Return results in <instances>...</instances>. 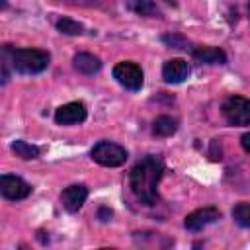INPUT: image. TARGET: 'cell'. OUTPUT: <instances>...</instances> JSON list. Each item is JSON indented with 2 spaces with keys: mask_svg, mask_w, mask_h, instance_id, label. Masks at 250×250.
<instances>
[{
  "mask_svg": "<svg viewBox=\"0 0 250 250\" xmlns=\"http://www.w3.org/2000/svg\"><path fill=\"white\" fill-rule=\"evenodd\" d=\"M221 113L232 127H246L250 125V100L242 96H229L223 105Z\"/></svg>",
  "mask_w": 250,
  "mask_h": 250,
  "instance_id": "3",
  "label": "cell"
},
{
  "mask_svg": "<svg viewBox=\"0 0 250 250\" xmlns=\"http://www.w3.org/2000/svg\"><path fill=\"white\" fill-rule=\"evenodd\" d=\"M72 62H74V68L78 72H82V74H94V72H98L102 68L100 59L96 55H92V53H76Z\"/></svg>",
  "mask_w": 250,
  "mask_h": 250,
  "instance_id": "12",
  "label": "cell"
},
{
  "mask_svg": "<svg viewBox=\"0 0 250 250\" xmlns=\"http://www.w3.org/2000/svg\"><path fill=\"white\" fill-rule=\"evenodd\" d=\"M248 16H250V4H248Z\"/></svg>",
  "mask_w": 250,
  "mask_h": 250,
  "instance_id": "22",
  "label": "cell"
},
{
  "mask_svg": "<svg viewBox=\"0 0 250 250\" xmlns=\"http://www.w3.org/2000/svg\"><path fill=\"white\" fill-rule=\"evenodd\" d=\"M191 55L197 62H203V64H225L227 62V55L219 47H197L191 51Z\"/></svg>",
  "mask_w": 250,
  "mask_h": 250,
  "instance_id": "11",
  "label": "cell"
},
{
  "mask_svg": "<svg viewBox=\"0 0 250 250\" xmlns=\"http://www.w3.org/2000/svg\"><path fill=\"white\" fill-rule=\"evenodd\" d=\"M84 119H86V107L80 102H68L55 111V121L59 125H74V123H82Z\"/></svg>",
  "mask_w": 250,
  "mask_h": 250,
  "instance_id": "8",
  "label": "cell"
},
{
  "mask_svg": "<svg viewBox=\"0 0 250 250\" xmlns=\"http://www.w3.org/2000/svg\"><path fill=\"white\" fill-rule=\"evenodd\" d=\"M232 219L244 227V229H250V203H236L234 209H232Z\"/></svg>",
  "mask_w": 250,
  "mask_h": 250,
  "instance_id": "17",
  "label": "cell"
},
{
  "mask_svg": "<svg viewBox=\"0 0 250 250\" xmlns=\"http://www.w3.org/2000/svg\"><path fill=\"white\" fill-rule=\"evenodd\" d=\"M92 158L94 162L107 166V168H117L121 164H125L127 160V150L117 145V143H109V141H100L94 145L92 148Z\"/></svg>",
  "mask_w": 250,
  "mask_h": 250,
  "instance_id": "4",
  "label": "cell"
},
{
  "mask_svg": "<svg viewBox=\"0 0 250 250\" xmlns=\"http://www.w3.org/2000/svg\"><path fill=\"white\" fill-rule=\"evenodd\" d=\"M191 68L184 59H170L162 64V78L168 84H180L189 76Z\"/></svg>",
  "mask_w": 250,
  "mask_h": 250,
  "instance_id": "9",
  "label": "cell"
},
{
  "mask_svg": "<svg viewBox=\"0 0 250 250\" xmlns=\"http://www.w3.org/2000/svg\"><path fill=\"white\" fill-rule=\"evenodd\" d=\"M162 172H164V162L158 156H152V154L141 158L133 166V170L129 174V186H131L133 195L141 203L154 205L158 201L156 186L162 178Z\"/></svg>",
  "mask_w": 250,
  "mask_h": 250,
  "instance_id": "1",
  "label": "cell"
},
{
  "mask_svg": "<svg viewBox=\"0 0 250 250\" xmlns=\"http://www.w3.org/2000/svg\"><path fill=\"white\" fill-rule=\"evenodd\" d=\"M0 193L10 201H20L31 193V186L18 176L4 174L0 176Z\"/></svg>",
  "mask_w": 250,
  "mask_h": 250,
  "instance_id": "6",
  "label": "cell"
},
{
  "mask_svg": "<svg viewBox=\"0 0 250 250\" xmlns=\"http://www.w3.org/2000/svg\"><path fill=\"white\" fill-rule=\"evenodd\" d=\"M176 131H178V121L174 117H170V115H160L152 123V133L156 137H170Z\"/></svg>",
  "mask_w": 250,
  "mask_h": 250,
  "instance_id": "14",
  "label": "cell"
},
{
  "mask_svg": "<svg viewBox=\"0 0 250 250\" xmlns=\"http://www.w3.org/2000/svg\"><path fill=\"white\" fill-rule=\"evenodd\" d=\"M217 219H221V213H219L217 207H203V209H197V211L189 213L184 219V227L191 232H197V230L205 229L207 225L215 223Z\"/></svg>",
  "mask_w": 250,
  "mask_h": 250,
  "instance_id": "7",
  "label": "cell"
},
{
  "mask_svg": "<svg viewBox=\"0 0 250 250\" xmlns=\"http://www.w3.org/2000/svg\"><path fill=\"white\" fill-rule=\"evenodd\" d=\"M55 25H57V29H59L61 33H64V35H80V33L84 31V25L78 23V21H74V20H70V18H61Z\"/></svg>",
  "mask_w": 250,
  "mask_h": 250,
  "instance_id": "16",
  "label": "cell"
},
{
  "mask_svg": "<svg viewBox=\"0 0 250 250\" xmlns=\"http://www.w3.org/2000/svg\"><path fill=\"white\" fill-rule=\"evenodd\" d=\"M86 197H88V188L82 186V184H72V186H68V188L61 193L62 207H64L68 213H76V211L86 203Z\"/></svg>",
  "mask_w": 250,
  "mask_h": 250,
  "instance_id": "10",
  "label": "cell"
},
{
  "mask_svg": "<svg viewBox=\"0 0 250 250\" xmlns=\"http://www.w3.org/2000/svg\"><path fill=\"white\" fill-rule=\"evenodd\" d=\"M125 6H127V10H131L137 16H145V18L160 16V12L152 0H125Z\"/></svg>",
  "mask_w": 250,
  "mask_h": 250,
  "instance_id": "13",
  "label": "cell"
},
{
  "mask_svg": "<svg viewBox=\"0 0 250 250\" xmlns=\"http://www.w3.org/2000/svg\"><path fill=\"white\" fill-rule=\"evenodd\" d=\"M98 215H100V219H102V221H107V219L111 217V209H107V207H102V209L98 211Z\"/></svg>",
  "mask_w": 250,
  "mask_h": 250,
  "instance_id": "20",
  "label": "cell"
},
{
  "mask_svg": "<svg viewBox=\"0 0 250 250\" xmlns=\"http://www.w3.org/2000/svg\"><path fill=\"white\" fill-rule=\"evenodd\" d=\"M166 2H168V4H176V0H166Z\"/></svg>",
  "mask_w": 250,
  "mask_h": 250,
  "instance_id": "21",
  "label": "cell"
},
{
  "mask_svg": "<svg viewBox=\"0 0 250 250\" xmlns=\"http://www.w3.org/2000/svg\"><path fill=\"white\" fill-rule=\"evenodd\" d=\"M240 145H242V148H244L246 152H250V133L242 135V139H240Z\"/></svg>",
  "mask_w": 250,
  "mask_h": 250,
  "instance_id": "19",
  "label": "cell"
},
{
  "mask_svg": "<svg viewBox=\"0 0 250 250\" xmlns=\"http://www.w3.org/2000/svg\"><path fill=\"white\" fill-rule=\"evenodd\" d=\"M49 53L41 49H16L10 51L12 68L21 74H37L49 66Z\"/></svg>",
  "mask_w": 250,
  "mask_h": 250,
  "instance_id": "2",
  "label": "cell"
},
{
  "mask_svg": "<svg viewBox=\"0 0 250 250\" xmlns=\"http://www.w3.org/2000/svg\"><path fill=\"white\" fill-rule=\"evenodd\" d=\"M113 78L127 90L137 92L143 86V70L139 64L131 61H121L113 66Z\"/></svg>",
  "mask_w": 250,
  "mask_h": 250,
  "instance_id": "5",
  "label": "cell"
},
{
  "mask_svg": "<svg viewBox=\"0 0 250 250\" xmlns=\"http://www.w3.org/2000/svg\"><path fill=\"white\" fill-rule=\"evenodd\" d=\"M162 41H164V43L174 45L176 49H188V47H186V41H184L182 37H178V35H164V37H162Z\"/></svg>",
  "mask_w": 250,
  "mask_h": 250,
  "instance_id": "18",
  "label": "cell"
},
{
  "mask_svg": "<svg viewBox=\"0 0 250 250\" xmlns=\"http://www.w3.org/2000/svg\"><path fill=\"white\" fill-rule=\"evenodd\" d=\"M12 150H14L16 156H20L23 160H33V158L39 156V148L35 145L25 143V141H14L12 143Z\"/></svg>",
  "mask_w": 250,
  "mask_h": 250,
  "instance_id": "15",
  "label": "cell"
}]
</instances>
